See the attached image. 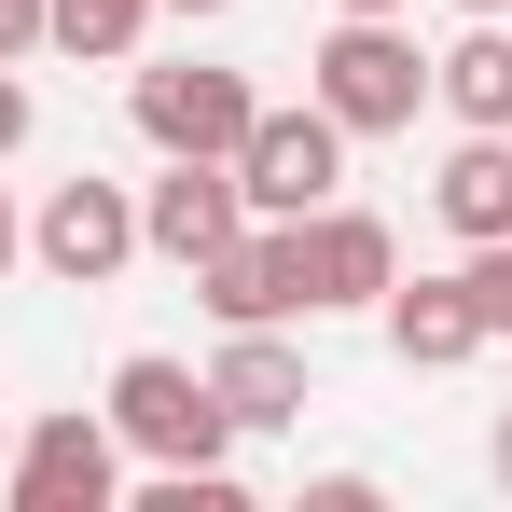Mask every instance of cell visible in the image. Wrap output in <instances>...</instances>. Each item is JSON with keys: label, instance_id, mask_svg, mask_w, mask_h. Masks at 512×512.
<instances>
[{"label": "cell", "instance_id": "1", "mask_svg": "<svg viewBox=\"0 0 512 512\" xmlns=\"http://www.w3.org/2000/svg\"><path fill=\"white\" fill-rule=\"evenodd\" d=\"M111 443H125V471H236V416H222V388L167 360V346H139V360H111Z\"/></svg>", "mask_w": 512, "mask_h": 512}, {"label": "cell", "instance_id": "2", "mask_svg": "<svg viewBox=\"0 0 512 512\" xmlns=\"http://www.w3.org/2000/svg\"><path fill=\"white\" fill-rule=\"evenodd\" d=\"M305 97L333 111L346 139H402L429 111V56H416V28L402 14H333V42L305 56Z\"/></svg>", "mask_w": 512, "mask_h": 512}, {"label": "cell", "instance_id": "3", "mask_svg": "<svg viewBox=\"0 0 512 512\" xmlns=\"http://www.w3.org/2000/svg\"><path fill=\"white\" fill-rule=\"evenodd\" d=\"M0 499L14 512H111L125 499V443L97 402H56V416L14 429V457H0Z\"/></svg>", "mask_w": 512, "mask_h": 512}, {"label": "cell", "instance_id": "4", "mask_svg": "<svg viewBox=\"0 0 512 512\" xmlns=\"http://www.w3.org/2000/svg\"><path fill=\"white\" fill-rule=\"evenodd\" d=\"M236 194H250V222H305V208H333L346 194V125L305 97V111H277L263 97L250 139H236Z\"/></svg>", "mask_w": 512, "mask_h": 512}, {"label": "cell", "instance_id": "5", "mask_svg": "<svg viewBox=\"0 0 512 512\" xmlns=\"http://www.w3.org/2000/svg\"><path fill=\"white\" fill-rule=\"evenodd\" d=\"M28 263L70 277V291H111L139 263V180H42L28 208Z\"/></svg>", "mask_w": 512, "mask_h": 512}, {"label": "cell", "instance_id": "6", "mask_svg": "<svg viewBox=\"0 0 512 512\" xmlns=\"http://www.w3.org/2000/svg\"><path fill=\"white\" fill-rule=\"evenodd\" d=\"M125 111H139V139H153V153H222V167H236L263 84H250V70H222V56H167V70H139V84H125Z\"/></svg>", "mask_w": 512, "mask_h": 512}, {"label": "cell", "instance_id": "7", "mask_svg": "<svg viewBox=\"0 0 512 512\" xmlns=\"http://www.w3.org/2000/svg\"><path fill=\"white\" fill-rule=\"evenodd\" d=\"M194 305H208L222 333H263V319H305V250H291V222H236L222 250L194 263Z\"/></svg>", "mask_w": 512, "mask_h": 512}, {"label": "cell", "instance_id": "8", "mask_svg": "<svg viewBox=\"0 0 512 512\" xmlns=\"http://www.w3.org/2000/svg\"><path fill=\"white\" fill-rule=\"evenodd\" d=\"M291 250H305V319H360V305L402 277V236H388L374 208H346V194L291 222Z\"/></svg>", "mask_w": 512, "mask_h": 512}, {"label": "cell", "instance_id": "9", "mask_svg": "<svg viewBox=\"0 0 512 512\" xmlns=\"http://www.w3.org/2000/svg\"><path fill=\"white\" fill-rule=\"evenodd\" d=\"M236 222H250V194H236V167H222V153H167V180H139V250L180 263V277L222 250Z\"/></svg>", "mask_w": 512, "mask_h": 512}, {"label": "cell", "instance_id": "10", "mask_svg": "<svg viewBox=\"0 0 512 512\" xmlns=\"http://www.w3.org/2000/svg\"><path fill=\"white\" fill-rule=\"evenodd\" d=\"M208 388H222V416H236V443H250V429H305V402H319V374H305V346H291V319H263V333H222V360H208Z\"/></svg>", "mask_w": 512, "mask_h": 512}, {"label": "cell", "instance_id": "11", "mask_svg": "<svg viewBox=\"0 0 512 512\" xmlns=\"http://www.w3.org/2000/svg\"><path fill=\"white\" fill-rule=\"evenodd\" d=\"M374 319H388V360H402V374H457V360H485V305H471V277H388Z\"/></svg>", "mask_w": 512, "mask_h": 512}, {"label": "cell", "instance_id": "12", "mask_svg": "<svg viewBox=\"0 0 512 512\" xmlns=\"http://www.w3.org/2000/svg\"><path fill=\"white\" fill-rule=\"evenodd\" d=\"M429 222H443L457 250L512 236V139L499 125H457V153H443V180H429Z\"/></svg>", "mask_w": 512, "mask_h": 512}, {"label": "cell", "instance_id": "13", "mask_svg": "<svg viewBox=\"0 0 512 512\" xmlns=\"http://www.w3.org/2000/svg\"><path fill=\"white\" fill-rule=\"evenodd\" d=\"M429 97L457 111V125H499L512 139V14H471L443 56H429Z\"/></svg>", "mask_w": 512, "mask_h": 512}, {"label": "cell", "instance_id": "14", "mask_svg": "<svg viewBox=\"0 0 512 512\" xmlns=\"http://www.w3.org/2000/svg\"><path fill=\"white\" fill-rule=\"evenodd\" d=\"M42 28H56L70 56H139V28H153V0H42Z\"/></svg>", "mask_w": 512, "mask_h": 512}, {"label": "cell", "instance_id": "15", "mask_svg": "<svg viewBox=\"0 0 512 512\" xmlns=\"http://www.w3.org/2000/svg\"><path fill=\"white\" fill-rule=\"evenodd\" d=\"M457 277H471V305H485V346H512V236H485Z\"/></svg>", "mask_w": 512, "mask_h": 512}, {"label": "cell", "instance_id": "16", "mask_svg": "<svg viewBox=\"0 0 512 512\" xmlns=\"http://www.w3.org/2000/svg\"><path fill=\"white\" fill-rule=\"evenodd\" d=\"M42 42H56V28H42V0H0V70H28Z\"/></svg>", "mask_w": 512, "mask_h": 512}, {"label": "cell", "instance_id": "17", "mask_svg": "<svg viewBox=\"0 0 512 512\" xmlns=\"http://www.w3.org/2000/svg\"><path fill=\"white\" fill-rule=\"evenodd\" d=\"M0 153H28V84L0 70Z\"/></svg>", "mask_w": 512, "mask_h": 512}, {"label": "cell", "instance_id": "18", "mask_svg": "<svg viewBox=\"0 0 512 512\" xmlns=\"http://www.w3.org/2000/svg\"><path fill=\"white\" fill-rule=\"evenodd\" d=\"M28 263V208H14V180H0V277Z\"/></svg>", "mask_w": 512, "mask_h": 512}, {"label": "cell", "instance_id": "19", "mask_svg": "<svg viewBox=\"0 0 512 512\" xmlns=\"http://www.w3.org/2000/svg\"><path fill=\"white\" fill-rule=\"evenodd\" d=\"M485 471H499V485H512V416H499V429H485Z\"/></svg>", "mask_w": 512, "mask_h": 512}, {"label": "cell", "instance_id": "20", "mask_svg": "<svg viewBox=\"0 0 512 512\" xmlns=\"http://www.w3.org/2000/svg\"><path fill=\"white\" fill-rule=\"evenodd\" d=\"M153 14H236V0H153Z\"/></svg>", "mask_w": 512, "mask_h": 512}, {"label": "cell", "instance_id": "21", "mask_svg": "<svg viewBox=\"0 0 512 512\" xmlns=\"http://www.w3.org/2000/svg\"><path fill=\"white\" fill-rule=\"evenodd\" d=\"M333 14H402V0H333Z\"/></svg>", "mask_w": 512, "mask_h": 512}, {"label": "cell", "instance_id": "22", "mask_svg": "<svg viewBox=\"0 0 512 512\" xmlns=\"http://www.w3.org/2000/svg\"><path fill=\"white\" fill-rule=\"evenodd\" d=\"M457 14H512V0H457Z\"/></svg>", "mask_w": 512, "mask_h": 512}, {"label": "cell", "instance_id": "23", "mask_svg": "<svg viewBox=\"0 0 512 512\" xmlns=\"http://www.w3.org/2000/svg\"><path fill=\"white\" fill-rule=\"evenodd\" d=\"M0 457H14V402H0Z\"/></svg>", "mask_w": 512, "mask_h": 512}]
</instances>
